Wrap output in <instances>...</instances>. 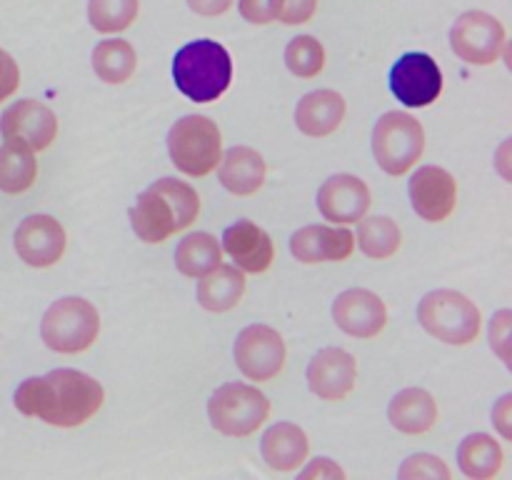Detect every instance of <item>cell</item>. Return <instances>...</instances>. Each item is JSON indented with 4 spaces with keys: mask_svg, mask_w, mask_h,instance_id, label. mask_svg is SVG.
Listing matches in <instances>:
<instances>
[{
    "mask_svg": "<svg viewBox=\"0 0 512 480\" xmlns=\"http://www.w3.org/2000/svg\"><path fill=\"white\" fill-rule=\"evenodd\" d=\"M103 400V385L93 375L73 368H55L48 375L23 380L13 395L20 413L58 428L83 425L98 413Z\"/></svg>",
    "mask_w": 512,
    "mask_h": 480,
    "instance_id": "cell-1",
    "label": "cell"
},
{
    "mask_svg": "<svg viewBox=\"0 0 512 480\" xmlns=\"http://www.w3.org/2000/svg\"><path fill=\"white\" fill-rule=\"evenodd\" d=\"M200 213V198L185 180L160 178L138 195L130 208V225L143 243H163L188 228Z\"/></svg>",
    "mask_w": 512,
    "mask_h": 480,
    "instance_id": "cell-2",
    "label": "cell"
},
{
    "mask_svg": "<svg viewBox=\"0 0 512 480\" xmlns=\"http://www.w3.org/2000/svg\"><path fill=\"white\" fill-rule=\"evenodd\" d=\"M173 80L193 103H213L233 83V60L218 40L198 38L175 53Z\"/></svg>",
    "mask_w": 512,
    "mask_h": 480,
    "instance_id": "cell-3",
    "label": "cell"
},
{
    "mask_svg": "<svg viewBox=\"0 0 512 480\" xmlns=\"http://www.w3.org/2000/svg\"><path fill=\"white\" fill-rule=\"evenodd\" d=\"M168 153L175 168L190 178H205L218 168L223 155L220 128L208 115H185L168 133Z\"/></svg>",
    "mask_w": 512,
    "mask_h": 480,
    "instance_id": "cell-4",
    "label": "cell"
},
{
    "mask_svg": "<svg viewBox=\"0 0 512 480\" xmlns=\"http://www.w3.org/2000/svg\"><path fill=\"white\" fill-rule=\"evenodd\" d=\"M418 320L433 338L448 345H468L480 335V310L458 290H433L418 305Z\"/></svg>",
    "mask_w": 512,
    "mask_h": 480,
    "instance_id": "cell-5",
    "label": "cell"
},
{
    "mask_svg": "<svg viewBox=\"0 0 512 480\" xmlns=\"http://www.w3.org/2000/svg\"><path fill=\"white\" fill-rule=\"evenodd\" d=\"M100 333V315L85 298H60L40 320V338L50 350L75 355L88 350Z\"/></svg>",
    "mask_w": 512,
    "mask_h": 480,
    "instance_id": "cell-6",
    "label": "cell"
},
{
    "mask_svg": "<svg viewBox=\"0 0 512 480\" xmlns=\"http://www.w3.org/2000/svg\"><path fill=\"white\" fill-rule=\"evenodd\" d=\"M208 418L218 433L248 438L270 418V400L248 383H225L210 395Z\"/></svg>",
    "mask_w": 512,
    "mask_h": 480,
    "instance_id": "cell-7",
    "label": "cell"
},
{
    "mask_svg": "<svg viewBox=\"0 0 512 480\" xmlns=\"http://www.w3.org/2000/svg\"><path fill=\"white\" fill-rule=\"evenodd\" d=\"M425 150V130L405 110L380 115L373 128V155L388 175H405Z\"/></svg>",
    "mask_w": 512,
    "mask_h": 480,
    "instance_id": "cell-8",
    "label": "cell"
},
{
    "mask_svg": "<svg viewBox=\"0 0 512 480\" xmlns=\"http://www.w3.org/2000/svg\"><path fill=\"white\" fill-rule=\"evenodd\" d=\"M450 45L470 65H493L505 50V28L495 15L468 10L450 28Z\"/></svg>",
    "mask_w": 512,
    "mask_h": 480,
    "instance_id": "cell-9",
    "label": "cell"
},
{
    "mask_svg": "<svg viewBox=\"0 0 512 480\" xmlns=\"http://www.w3.org/2000/svg\"><path fill=\"white\" fill-rule=\"evenodd\" d=\"M235 363H238L240 373L245 378L255 380V383H265V380H273L275 375H280L285 365V348L283 335L275 328L263 323L248 325V328L240 330V335L235 338Z\"/></svg>",
    "mask_w": 512,
    "mask_h": 480,
    "instance_id": "cell-10",
    "label": "cell"
},
{
    "mask_svg": "<svg viewBox=\"0 0 512 480\" xmlns=\"http://www.w3.org/2000/svg\"><path fill=\"white\" fill-rule=\"evenodd\" d=\"M390 90L408 108H425L443 93L440 65L428 53H405L390 70Z\"/></svg>",
    "mask_w": 512,
    "mask_h": 480,
    "instance_id": "cell-11",
    "label": "cell"
},
{
    "mask_svg": "<svg viewBox=\"0 0 512 480\" xmlns=\"http://www.w3.org/2000/svg\"><path fill=\"white\" fill-rule=\"evenodd\" d=\"M0 135L8 143L28 145L33 153L45 150L58 135V118L40 100H15L0 115Z\"/></svg>",
    "mask_w": 512,
    "mask_h": 480,
    "instance_id": "cell-12",
    "label": "cell"
},
{
    "mask_svg": "<svg viewBox=\"0 0 512 480\" xmlns=\"http://www.w3.org/2000/svg\"><path fill=\"white\" fill-rule=\"evenodd\" d=\"M410 205L428 223H443L453 215L458 203V183L440 165H423L408 183Z\"/></svg>",
    "mask_w": 512,
    "mask_h": 480,
    "instance_id": "cell-13",
    "label": "cell"
},
{
    "mask_svg": "<svg viewBox=\"0 0 512 480\" xmlns=\"http://www.w3.org/2000/svg\"><path fill=\"white\" fill-rule=\"evenodd\" d=\"M65 230L53 215L35 213L20 220L15 230V253L33 268H50L65 253Z\"/></svg>",
    "mask_w": 512,
    "mask_h": 480,
    "instance_id": "cell-14",
    "label": "cell"
},
{
    "mask_svg": "<svg viewBox=\"0 0 512 480\" xmlns=\"http://www.w3.org/2000/svg\"><path fill=\"white\" fill-rule=\"evenodd\" d=\"M333 320L343 333L368 340L383 333L388 325V308L373 290L350 288L333 300Z\"/></svg>",
    "mask_w": 512,
    "mask_h": 480,
    "instance_id": "cell-15",
    "label": "cell"
},
{
    "mask_svg": "<svg viewBox=\"0 0 512 480\" xmlns=\"http://www.w3.org/2000/svg\"><path fill=\"white\" fill-rule=\"evenodd\" d=\"M308 388L328 403L348 398L358 378V360L343 348H323L308 363Z\"/></svg>",
    "mask_w": 512,
    "mask_h": 480,
    "instance_id": "cell-16",
    "label": "cell"
},
{
    "mask_svg": "<svg viewBox=\"0 0 512 480\" xmlns=\"http://www.w3.org/2000/svg\"><path fill=\"white\" fill-rule=\"evenodd\" d=\"M355 250V235L338 225H305L290 238V253L298 263H340Z\"/></svg>",
    "mask_w": 512,
    "mask_h": 480,
    "instance_id": "cell-17",
    "label": "cell"
},
{
    "mask_svg": "<svg viewBox=\"0 0 512 480\" xmlns=\"http://www.w3.org/2000/svg\"><path fill=\"white\" fill-rule=\"evenodd\" d=\"M370 188L358 175H330L318 190V210L330 223H358L370 208Z\"/></svg>",
    "mask_w": 512,
    "mask_h": 480,
    "instance_id": "cell-18",
    "label": "cell"
},
{
    "mask_svg": "<svg viewBox=\"0 0 512 480\" xmlns=\"http://www.w3.org/2000/svg\"><path fill=\"white\" fill-rule=\"evenodd\" d=\"M220 248L245 273H265L275 260L273 240L253 220H238L230 228H225L223 245Z\"/></svg>",
    "mask_w": 512,
    "mask_h": 480,
    "instance_id": "cell-19",
    "label": "cell"
},
{
    "mask_svg": "<svg viewBox=\"0 0 512 480\" xmlns=\"http://www.w3.org/2000/svg\"><path fill=\"white\" fill-rule=\"evenodd\" d=\"M260 453H263V460L273 470L293 473V470H298L308 460V435L295 423H275L263 433Z\"/></svg>",
    "mask_w": 512,
    "mask_h": 480,
    "instance_id": "cell-20",
    "label": "cell"
},
{
    "mask_svg": "<svg viewBox=\"0 0 512 480\" xmlns=\"http://www.w3.org/2000/svg\"><path fill=\"white\" fill-rule=\"evenodd\" d=\"M345 118V98L335 90H313L303 95L295 108V125L310 138L335 133Z\"/></svg>",
    "mask_w": 512,
    "mask_h": 480,
    "instance_id": "cell-21",
    "label": "cell"
},
{
    "mask_svg": "<svg viewBox=\"0 0 512 480\" xmlns=\"http://www.w3.org/2000/svg\"><path fill=\"white\" fill-rule=\"evenodd\" d=\"M220 183L233 195H253L263 188L268 165L258 150L248 145H235L228 153L220 155Z\"/></svg>",
    "mask_w": 512,
    "mask_h": 480,
    "instance_id": "cell-22",
    "label": "cell"
},
{
    "mask_svg": "<svg viewBox=\"0 0 512 480\" xmlns=\"http://www.w3.org/2000/svg\"><path fill=\"white\" fill-rule=\"evenodd\" d=\"M388 420L405 435H423L438 423V403L423 388H405L390 400Z\"/></svg>",
    "mask_w": 512,
    "mask_h": 480,
    "instance_id": "cell-23",
    "label": "cell"
},
{
    "mask_svg": "<svg viewBox=\"0 0 512 480\" xmlns=\"http://www.w3.org/2000/svg\"><path fill=\"white\" fill-rule=\"evenodd\" d=\"M245 293V275L233 265H215L198 280V303L210 313H228Z\"/></svg>",
    "mask_w": 512,
    "mask_h": 480,
    "instance_id": "cell-24",
    "label": "cell"
},
{
    "mask_svg": "<svg viewBox=\"0 0 512 480\" xmlns=\"http://www.w3.org/2000/svg\"><path fill=\"white\" fill-rule=\"evenodd\" d=\"M458 465L473 480H490L503 468V448L488 433H473L460 443Z\"/></svg>",
    "mask_w": 512,
    "mask_h": 480,
    "instance_id": "cell-25",
    "label": "cell"
},
{
    "mask_svg": "<svg viewBox=\"0 0 512 480\" xmlns=\"http://www.w3.org/2000/svg\"><path fill=\"white\" fill-rule=\"evenodd\" d=\"M38 178V160L28 145L8 143L0 148V190L8 195H20L33 188Z\"/></svg>",
    "mask_w": 512,
    "mask_h": 480,
    "instance_id": "cell-26",
    "label": "cell"
},
{
    "mask_svg": "<svg viewBox=\"0 0 512 480\" xmlns=\"http://www.w3.org/2000/svg\"><path fill=\"white\" fill-rule=\"evenodd\" d=\"M223 260V248L210 233H190L175 248V268L185 278H200Z\"/></svg>",
    "mask_w": 512,
    "mask_h": 480,
    "instance_id": "cell-27",
    "label": "cell"
},
{
    "mask_svg": "<svg viewBox=\"0 0 512 480\" xmlns=\"http://www.w3.org/2000/svg\"><path fill=\"white\" fill-rule=\"evenodd\" d=\"M138 55L128 40H100L93 50V70L103 83L120 85L135 73Z\"/></svg>",
    "mask_w": 512,
    "mask_h": 480,
    "instance_id": "cell-28",
    "label": "cell"
},
{
    "mask_svg": "<svg viewBox=\"0 0 512 480\" xmlns=\"http://www.w3.org/2000/svg\"><path fill=\"white\" fill-rule=\"evenodd\" d=\"M400 235L398 223L388 215H373V218H360L358 220V235H355V243L360 245L368 258L373 260H385L393 258L400 248Z\"/></svg>",
    "mask_w": 512,
    "mask_h": 480,
    "instance_id": "cell-29",
    "label": "cell"
},
{
    "mask_svg": "<svg viewBox=\"0 0 512 480\" xmlns=\"http://www.w3.org/2000/svg\"><path fill=\"white\" fill-rule=\"evenodd\" d=\"M140 0H90L88 20L98 33H120L138 18Z\"/></svg>",
    "mask_w": 512,
    "mask_h": 480,
    "instance_id": "cell-30",
    "label": "cell"
},
{
    "mask_svg": "<svg viewBox=\"0 0 512 480\" xmlns=\"http://www.w3.org/2000/svg\"><path fill=\"white\" fill-rule=\"evenodd\" d=\"M285 65L298 78H315L325 68V48L313 35H298L285 48Z\"/></svg>",
    "mask_w": 512,
    "mask_h": 480,
    "instance_id": "cell-31",
    "label": "cell"
},
{
    "mask_svg": "<svg viewBox=\"0 0 512 480\" xmlns=\"http://www.w3.org/2000/svg\"><path fill=\"white\" fill-rule=\"evenodd\" d=\"M400 480H450V468L430 453H415L403 463L398 473Z\"/></svg>",
    "mask_w": 512,
    "mask_h": 480,
    "instance_id": "cell-32",
    "label": "cell"
},
{
    "mask_svg": "<svg viewBox=\"0 0 512 480\" xmlns=\"http://www.w3.org/2000/svg\"><path fill=\"white\" fill-rule=\"evenodd\" d=\"M238 10L248 23L268 25L273 20H280L283 0H238Z\"/></svg>",
    "mask_w": 512,
    "mask_h": 480,
    "instance_id": "cell-33",
    "label": "cell"
},
{
    "mask_svg": "<svg viewBox=\"0 0 512 480\" xmlns=\"http://www.w3.org/2000/svg\"><path fill=\"white\" fill-rule=\"evenodd\" d=\"M510 310H500L493 318V325H490V345H493L495 353L500 355L503 363H510L508 345H510Z\"/></svg>",
    "mask_w": 512,
    "mask_h": 480,
    "instance_id": "cell-34",
    "label": "cell"
},
{
    "mask_svg": "<svg viewBox=\"0 0 512 480\" xmlns=\"http://www.w3.org/2000/svg\"><path fill=\"white\" fill-rule=\"evenodd\" d=\"M20 85V68L8 50L0 48V103L8 100Z\"/></svg>",
    "mask_w": 512,
    "mask_h": 480,
    "instance_id": "cell-35",
    "label": "cell"
},
{
    "mask_svg": "<svg viewBox=\"0 0 512 480\" xmlns=\"http://www.w3.org/2000/svg\"><path fill=\"white\" fill-rule=\"evenodd\" d=\"M318 10V0H283V13H280V23L285 25H300L308 23Z\"/></svg>",
    "mask_w": 512,
    "mask_h": 480,
    "instance_id": "cell-36",
    "label": "cell"
},
{
    "mask_svg": "<svg viewBox=\"0 0 512 480\" xmlns=\"http://www.w3.org/2000/svg\"><path fill=\"white\" fill-rule=\"evenodd\" d=\"M298 478L303 480H318V478H345V470L340 465H335L330 458H315L313 463H308V468H303L298 473Z\"/></svg>",
    "mask_w": 512,
    "mask_h": 480,
    "instance_id": "cell-37",
    "label": "cell"
},
{
    "mask_svg": "<svg viewBox=\"0 0 512 480\" xmlns=\"http://www.w3.org/2000/svg\"><path fill=\"white\" fill-rule=\"evenodd\" d=\"M188 8L203 18H218L233 8V0H188Z\"/></svg>",
    "mask_w": 512,
    "mask_h": 480,
    "instance_id": "cell-38",
    "label": "cell"
},
{
    "mask_svg": "<svg viewBox=\"0 0 512 480\" xmlns=\"http://www.w3.org/2000/svg\"><path fill=\"white\" fill-rule=\"evenodd\" d=\"M510 400L512 395H503V398L498 400V405L493 408V423L495 428L500 430V435H503L505 440L512 438V428H510Z\"/></svg>",
    "mask_w": 512,
    "mask_h": 480,
    "instance_id": "cell-39",
    "label": "cell"
}]
</instances>
